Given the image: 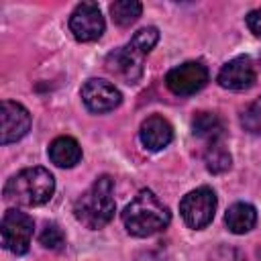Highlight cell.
Returning a JSON list of instances; mask_svg holds the SVG:
<instances>
[{
  "instance_id": "cell-9",
  "label": "cell",
  "mask_w": 261,
  "mask_h": 261,
  "mask_svg": "<svg viewBox=\"0 0 261 261\" xmlns=\"http://www.w3.org/2000/svg\"><path fill=\"white\" fill-rule=\"evenodd\" d=\"M143 57L130 43L124 47H118L106 55V69L124 84H137L143 75Z\"/></svg>"
},
{
  "instance_id": "cell-2",
  "label": "cell",
  "mask_w": 261,
  "mask_h": 261,
  "mask_svg": "<svg viewBox=\"0 0 261 261\" xmlns=\"http://www.w3.org/2000/svg\"><path fill=\"white\" fill-rule=\"evenodd\" d=\"M116 212L114 202V181L110 175H100L75 202H73V216L86 228L96 230L106 226Z\"/></svg>"
},
{
  "instance_id": "cell-22",
  "label": "cell",
  "mask_w": 261,
  "mask_h": 261,
  "mask_svg": "<svg viewBox=\"0 0 261 261\" xmlns=\"http://www.w3.org/2000/svg\"><path fill=\"white\" fill-rule=\"evenodd\" d=\"M232 261H245V259H241V257H239V259H232Z\"/></svg>"
},
{
  "instance_id": "cell-4",
  "label": "cell",
  "mask_w": 261,
  "mask_h": 261,
  "mask_svg": "<svg viewBox=\"0 0 261 261\" xmlns=\"http://www.w3.org/2000/svg\"><path fill=\"white\" fill-rule=\"evenodd\" d=\"M179 212H181L184 222L190 228H194V230L206 228L212 222L214 212H216V194H214V190L208 188V186H202V188H196V190L188 192L179 202Z\"/></svg>"
},
{
  "instance_id": "cell-16",
  "label": "cell",
  "mask_w": 261,
  "mask_h": 261,
  "mask_svg": "<svg viewBox=\"0 0 261 261\" xmlns=\"http://www.w3.org/2000/svg\"><path fill=\"white\" fill-rule=\"evenodd\" d=\"M143 12V4L137 2V0H116L110 4V14H112V20L118 24V27H128L133 24Z\"/></svg>"
},
{
  "instance_id": "cell-20",
  "label": "cell",
  "mask_w": 261,
  "mask_h": 261,
  "mask_svg": "<svg viewBox=\"0 0 261 261\" xmlns=\"http://www.w3.org/2000/svg\"><path fill=\"white\" fill-rule=\"evenodd\" d=\"M39 241H41V245H43L45 249L59 251V249H63V245H65V234H63V230H61L55 222H49V224L43 228V232L39 234Z\"/></svg>"
},
{
  "instance_id": "cell-6",
  "label": "cell",
  "mask_w": 261,
  "mask_h": 261,
  "mask_svg": "<svg viewBox=\"0 0 261 261\" xmlns=\"http://www.w3.org/2000/svg\"><path fill=\"white\" fill-rule=\"evenodd\" d=\"M208 67L202 61H186L165 75V86L175 96H192L208 84Z\"/></svg>"
},
{
  "instance_id": "cell-18",
  "label": "cell",
  "mask_w": 261,
  "mask_h": 261,
  "mask_svg": "<svg viewBox=\"0 0 261 261\" xmlns=\"http://www.w3.org/2000/svg\"><path fill=\"white\" fill-rule=\"evenodd\" d=\"M157 41H159V31H157L155 27H143V29H139V31L133 35L130 45H133L141 55H147V53L157 45Z\"/></svg>"
},
{
  "instance_id": "cell-17",
  "label": "cell",
  "mask_w": 261,
  "mask_h": 261,
  "mask_svg": "<svg viewBox=\"0 0 261 261\" xmlns=\"http://www.w3.org/2000/svg\"><path fill=\"white\" fill-rule=\"evenodd\" d=\"M204 161H206V169L212 173H224L226 169H230V153L224 149V145L220 141L210 143L206 153H204Z\"/></svg>"
},
{
  "instance_id": "cell-11",
  "label": "cell",
  "mask_w": 261,
  "mask_h": 261,
  "mask_svg": "<svg viewBox=\"0 0 261 261\" xmlns=\"http://www.w3.org/2000/svg\"><path fill=\"white\" fill-rule=\"evenodd\" d=\"M216 80H218L220 88H224V90L243 92V90H249L255 84L257 71H255V65H253L251 57L239 55V57H234V59H230L228 63L222 65Z\"/></svg>"
},
{
  "instance_id": "cell-14",
  "label": "cell",
  "mask_w": 261,
  "mask_h": 261,
  "mask_svg": "<svg viewBox=\"0 0 261 261\" xmlns=\"http://www.w3.org/2000/svg\"><path fill=\"white\" fill-rule=\"evenodd\" d=\"M224 222H226V226H228V230L232 234H245V232H249L255 226V222H257V210L249 202H234L226 210Z\"/></svg>"
},
{
  "instance_id": "cell-7",
  "label": "cell",
  "mask_w": 261,
  "mask_h": 261,
  "mask_svg": "<svg viewBox=\"0 0 261 261\" xmlns=\"http://www.w3.org/2000/svg\"><path fill=\"white\" fill-rule=\"evenodd\" d=\"M104 27L106 22L96 2L77 4L69 16V33L73 35L75 41H82V43L98 41L104 33Z\"/></svg>"
},
{
  "instance_id": "cell-8",
  "label": "cell",
  "mask_w": 261,
  "mask_h": 261,
  "mask_svg": "<svg viewBox=\"0 0 261 261\" xmlns=\"http://www.w3.org/2000/svg\"><path fill=\"white\" fill-rule=\"evenodd\" d=\"M82 100L86 104V108L94 114H104L110 112L114 108L120 106L122 102V94L120 90L110 84L108 80H100V77H92L82 86Z\"/></svg>"
},
{
  "instance_id": "cell-10",
  "label": "cell",
  "mask_w": 261,
  "mask_h": 261,
  "mask_svg": "<svg viewBox=\"0 0 261 261\" xmlns=\"http://www.w3.org/2000/svg\"><path fill=\"white\" fill-rule=\"evenodd\" d=\"M31 128V114L29 110L14 102V100H4L0 104V143H16L20 141Z\"/></svg>"
},
{
  "instance_id": "cell-12",
  "label": "cell",
  "mask_w": 261,
  "mask_h": 261,
  "mask_svg": "<svg viewBox=\"0 0 261 261\" xmlns=\"http://www.w3.org/2000/svg\"><path fill=\"white\" fill-rule=\"evenodd\" d=\"M139 139L143 143L145 149L149 151H161L163 147H167L173 139V128L171 124L159 116V114H153L149 118H145L141 122V128H139Z\"/></svg>"
},
{
  "instance_id": "cell-19",
  "label": "cell",
  "mask_w": 261,
  "mask_h": 261,
  "mask_svg": "<svg viewBox=\"0 0 261 261\" xmlns=\"http://www.w3.org/2000/svg\"><path fill=\"white\" fill-rule=\"evenodd\" d=\"M241 124H243V128H245L247 133H251V135H261V96H259L255 102H251V104L243 110V114H241Z\"/></svg>"
},
{
  "instance_id": "cell-1",
  "label": "cell",
  "mask_w": 261,
  "mask_h": 261,
  "mask_svg": "<svg viewBox=\"0 0 261 261\" xmlns=\"http://www.w3.org/2000/svg\"><path fill=\"white\" fill-rule=\"evenodd\" d=\"M169 222L171 212L151 190H141L122 210V224L133 237H151Z\"/></svg>"
},
{
  "instance_id": "cell-5",
  "label": "cell",
  "mask_w": 261,
  "mask_h": 261,
  "mask_svg": "<svg viewBox=\"0 0 261 261\" xmlns=\"http://www.w3.org/2000/svg\"><path fill=\"white\" fill-rule=\"evenodd\" d=\"M33 218L27 212H20L16 208L6 210L0 224L2 247L14 255H24L33 241Z\"/></svg>"
},
{
  "instance_id": "cell-21",
  "label": "cell",
  "mask_w": 261,
  "mask_h": 261,
  "mask_svg": "<svg viewBox=\"0 0 261 261\" xmlns=\"http://www.w3.org/2000/svg\"><path fill=\"white\" fill-rule=\"evenodd\" d=\"M247 27L255 37L261 39V8H255L247 14Z\"/></svg>"
},
{
  "instance_id": "cell-15",
  "label": "cell",
  "mask_w": 261,
  "mask_h": 261,
  "mask_svg": "<svg viewBox=\"0 0 261 261\" xmlns=\"http://www.w3.org/2000/svg\"><path fill=\"white\" fill-rule=\"evenodd\" d=\"M192 130L196 137L216 143L224 133V124L214 112H198L192 120Z\"/></svg>"
},
{
  "instance_id": "cell-13",
  "label": "cell",
  "mask_w": 261,
  "mask_h": 261,
  "mask_svg": "<svg viewBox=\"0 0 261 261\" xmlns=\"http://www.w3.org/2000/svg\"><path fill=\"white\" fill-rule=\"evenodd\" d=\"M51 163L57 167H73L82 159V147L73 137H57L51 141L49 151H47Z\"/></svg>"
},
{
  "instance_id": "cell-23",
  "label": "cell",
  "mask_w": 261,
  "mask_h": 261,
  "mask_svg": "<svg viewBox=\"0 0 261 261\" xmlns=\"http://www.w3.org/2000/svg\"><path fill=\"white\" fill-rule=\"evenodd\" d=\"M259 61H261V55H259Z\"/></svg>"
},
{
  "instance_id": "cell-3",
  "label": "cell",
  "mask_w": 261,
  "mask_h": 261,
  "mask_svg": "<svg viewBox=\"0 0 261 261\" xmlns=\"http://www.w3.org/2000/svg\"><path fill=\"white\" fill-rule=\"evenodd\" d=\"M55 179L45 167H27L4 184V200L16 206H41L51 200Z\"/></svg>"
}]
</instances>
